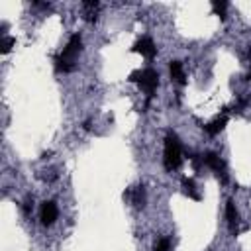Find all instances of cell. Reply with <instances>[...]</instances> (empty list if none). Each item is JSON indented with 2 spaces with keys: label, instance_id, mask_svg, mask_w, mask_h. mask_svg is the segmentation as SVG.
Wrapping results in <instances>:
<instances>
[{
  "label": "cell",
  "instance_id": "obj_1",
  "mask_svg": "<svg viewBox=\"0 0 251 251\" xmlns=\"http://www.w3.org/2000/svg\"><path fill=\"white\" fill-rule=\"evenodd\" d=\"M80 49H82V39H80L78 33H75V35L69 39V43H67V47L63 49V53H59V55L53 59L55 71H59V73H71V71L75 69V57H76V53H78Z\"/></svg>",
  "mask_w": 251,
  "mask_h": 251
},
{
  "label": "cell",
  "instance_id": "obj_2",
  "mask_svg": "<svg viewBox=\"0 0 251 251\" xmlns=\"http://www.w3.org/2000/svg\"><path fill=\"white\" fill-rule=\"evenodd\" d=\"M163 163L167 171H176L182 163V149L176 133L169 131L165 137V151H163Z\"/></svg>",
  "mask_w": 251,
  "mask_h": 251
},
{
  "label": "cell",
  "instance_id": "obj_3",
  "mask_svg": "<svg viewBox=\"0 0 251 251\" xmlns=\"http://www.w3.org/2000/svg\"><path fill=\"white\" fill-rule=\"evenodd\" d=\"M129 80L131 82H137L145 92H147V100H145V108L149 106L151 98H153V92L157 90V84H159V75L155 69H143V71H133L129 75Z\"/></svg>",
  "mask_w": 251,
  "mask_h": 251
},
{
  "label": "cell",
  "instance_id": "obj_4",
  "mask_svg": "<svg viewBox=\"0 0 251 251\" xmlns=\"http://www.w3.org/2000/svg\"><path fill=\"white\" fill-rule=\"evenodd\" d=\"M133 51L141 53L145 59H153V57L157 55V47H155V43H153L151 37H141V39L133 45Z\"/></svg>",
  "mask_w": 251,
  "mask_h": 251
},
{
  "label": "cell",
  "instance_id": "obj_5",
  "mask_svg": "<svg viewBox=\"0 0 251 251\" xmlns=\"http://www.w3.org/2000/svg\"><path fill=\"white\" fill-rule=\"evenodd\" d=\"M57 214H59V210L53 200H47L41 204V224L43 226H51L57 220Z\"/></svg>",
  "mask_w": 251,
  "mask_h": 251
},
{
  "label": "cell",
  "instance_id": "obj_6",
  "mask_svg": "<svg viewBox=\"0 0 251 251\" xmlns=\"http://www.w3.org/2000/svg\"><path fill=\"white\" fill-rule=\"evenodd\" d=\"M226 220H227V226H229V231L233 233V235H237V226H239V214H237V210H235V204L231 202V200H227L226 202Z\"/></svg>",
  "mask_w": 251,
  "mask_h": 251
},
{
  "label": "cell",
  "instance_id": "obj_7",
  "mask_svg": "<svg viewBox=\"0 0 251 251\" xmlns=\"http://www.w3.org/2000/svg\"><path fill=\"white\" fill-rule=\"evenodd\" d=\"M202 161H204V165H208L212 171H216L218 175H224L226 171H224V163H222V159H220V155L218 153H214V151H208L204 157H202Z\"/></svg>",
  "mask_w": 251,
  "mask_h": 251
},
{
  "label": "cell",
  "instance_id": "obj_8",
  "mask_svg": "<svg viewBox=\"0 0 251 251\" xmlns=\"http://www.w3.org/2000/svg\"><path fill=\"white\" fill-rule=\"evenodd\" d=\"M226 124H227V116L222 114L220 118H216L214 122H210V124H206V126H202V127H204V131H206L208 135H216V133H220V131L226 127Z\"/></svg>",
  "mask_w": 251,
  "mask_h": 251
},
{
  "label": "cell",
  "instance_id": "obj_9",
  "mask_svg": "<svg viewBox=\"0 0 251 251\" xmlns=\"http://www.w3.org/2000/svg\"><path fill=\"white\" fill-rule=\"evenodd\" d=\"M126 196L131 198V202H133L135 208H143V204H145V188H143V184H139V186L127 190Z\"/></svg>",
  "mask_w": 251,
  "mask_h": 251
},
{
  "label": "cell",
  "instance_id": "obj_10",
  "mask_svg": "<svg viewBox=\"0 0 251 251\" xmlns=\"http://www.w3.org/2000/svg\"><path fill=\"white\" fill-rule=\"evenodd\" d=\"M171 76L178 84H184L186 82V76H184V71H182V63L180 61H171Z\"/></svg>",
  "mask_w": 251,
  "mask_h": 251
},
{
  "label": "cell",
  "instance_id": "obj_11",
  "mask_svg": "<svg viewBox=\"0 0 251 251\" xmlns=\"http://www.w3.org/2000/svg\"><path fill=\"white\" fill-rule=\"evenodd\" d=\"M182 188H184V192H186L190 198H194V200H200V194L196 192V186H194V180H192V178L184 176V178H182Z\"/></svg>",
  "mask_w": 251,
  "mask_h": 251
},
{
  "label": "cell",
  "instance_id": "obj_12",
  "mask_svg": "<svg viewBox=\"0 0 251 251\" xmlns=\"http://www.w3.org/2000/svg\"><path fill=\"white\" fill-rule=\"evenodd\" d=\"M82 8H84V20L94 22L96 20V10H98V2H84Z\"/></svg>",
  "mask_w": 251,
  "mask_h": 251
},
{
  "label": "cell",
  "instance_id": "obj_13",
  "mask_svg": "<svg viewBox=\"0 0 251 251\" xmlns=\"http://www.w3.org/2000/svg\"><path fill=\"white\" fill-rule=\"evenodd\" d=\"M153 251H171V241H169L167 237L157 239L155 245H153Z\"/></svg>",
  "mask_w": 251,
  "mask_h": 251
},
{
  "label": "cell",
  "instance_id": "obj_14",
  "mask_svg": "<svg viewBox=\"0 0 251 251\" xmlns=\"http://www.w3.org/2000/svg\"><path fill=\"white\" fill-rule=\"evenodd\" d=\"M212 8H214V12L222 18V20H226V8H227V2H212Z\"/></svg>",
  "mask_w": 251,
  "mask_h": 251
},
{
  "label": "cell",
  "instance_id": "obj_15",
  "mask_svg": "<svg viewBox=\"0 0 251 251\" xmlns=\"http://www.w3.org/2000/svg\"><path fill=\"white\" fill-rule=\"evenodd\" d=\"M14 43H16V39H14V37L4 35V37H2V53H8V51L14 47Z\"/></svg>",
  "mask_w": 251,
  "mask_h": 251
},
{
  "label": "cell",
  "instance_id": "obj_16",
  "mask_svg": "<svg viewBox=\"0 0 251 251\" xmlns=\"http://www.w3.org/2000/svg\"><path fill=\"white\" fill-rule=\"evenodd\" d=\"M31 208H33V202H31V200H25V202H24V214H29Z\"/></svg>",
  "mask_w": 251,
  "mask_h": 251
},
{
  "label": "cell",
  "instance_id": "obj_17",
  "mask_svg": "<svg viewBox=\"0 0 251 251\" xmlns=\"http://www.w3.org/2000/svg\"><path fill=\"white\" fill-rule=\"evenodd\" d=\"M82 127H84V129H90V122H88V120H86V122H84V124H82Z\"/></svg>",
  "mask_w": 251,
  "mask_h": 251
},
{
  "label": "cell",
  "instance_id": "obj_18",
  "mask_svg": "<svg viewBox=\"0 0 251 251\" xmlns=\"http://www.w3.org/2000/svg\"><path fill=\"white\" fill-rule=\"evenodd\" d=\"M247 78H251V71H249V75H247Z\"/></svg>",
  "mask_w": 251,
  "mask_h": 251
}]
</instances>
